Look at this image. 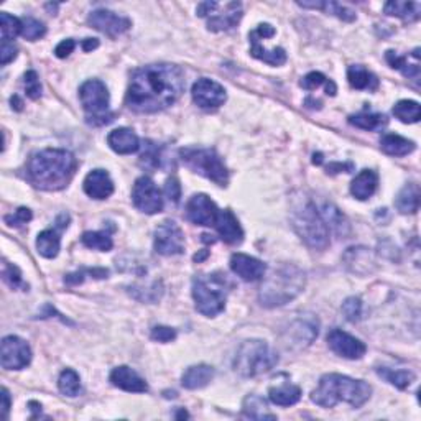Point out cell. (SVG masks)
Listing matches in <instances>:
<instances>
[{"label":"cell","instance_id":"cell-1","mask_svg":"<svg viewBox=\"0 0 421 421\" xmlns=\"http://www.w3.org/2000/svg\"><path fill=\"white\" fill-rule=\"evenodd\" d=\"M183 91L182 68L166 63L148 64L134 72L126 102L135 112L153 114L175 104Z\"/></svg>","mask_w":421,"mask_h":421},{"label":"cell","instance_id":"cell-2","mask_svg":"<svg viewBox=\"0 0 421 421\" xmlns=\"http://www.w3.org/2000/svg\"><path fill=\"white\" fill-rule=\"evenodd\" d=\"M77 161L68 150L46 148L33 153L27 163L28 182L38 190L59 191L76 173Z\"/></svg>","mask_w":421,"mask_h":421},{"label":"cell","instance_id":"cell-3","mask_svg":"<svg viewBox=\"0 0 421 421\" xmlns=\"http://www.w3.org/2000/svg\"><path fill=\"white\" fill-rule=\"evenodd\" d=\"M371 395L372 386L364 380H354L339 373H326L320 379L317 389L313 390L311 400L323 408H333L339 402L360 408L371 398Z\"/></svg>","mask_w":421,"mask_h":421},{"label":"cell","instance_id":"cell-4","mask_svg":"<svg viewBox=\"0 0 421 421\" xmlns=\"http://www.w3.org/2000/svg\"><path fill=\"white\" fill-rule=\"evenodd\" d=\"M306 277L295 265H283L270 275L260 288V303L267 308H277L293 302L303 291Z\"/></svg>","mask_w":421,"mask_h":421},{"label":"cell","instance_id":"cell-5","mask_svg":"<svg viewBox=\"0 0 421 421\" xmlns=\"http://www.w3.org/2000/svg\"><path fill=\"white\" fill-rule=\"evenodd\" d=\"M193 298L201 315L213 317L224 311L227 300L226 275H201L193 280Z\"/></svg>","mask_w":421,"mask_h":421},{"label":"cell","instance_id":"cell-6","mask_svg":"<svg viewBox=\"0 0 421 421\" xmlns=\"http://www.w3.org/2000/svg\"><path fill=\"white\" fill-rule=\"evenodd\" d=\"M278 364V355L260 339L242 342L234 359V371L242 377H257L272 371Z\"/></svg>","mask_w":421,"mask_h":421},{"label":"cell","instance_id":"cell-7","mask_svg":"<svg viewBox=\"0 0 421 421\" xmlns=\"http://www.w3.org/2000/svg\"><path fill=\"white\" fill-rule=\"evenodd\" d=\"M295 231L304 240L308 247L313 251H324L329 246V229L324 224L323 217H321L320 210L316 209L315 203L311 201H304L293 209V216H291Z\"/></svg>","mask_w":421,"mask_h":421},{"label":"cell","instance_id":"cell-8","mask_svg":"<svg viewBox=\"0 0 421 421\" xmlns=\"http://www.w3.org/2000/svg\"><path fill=\"white\" fill-rule=\"evenodd\" d=\"M179 157L184 165L195 173L204 176L219 186H226L229 182V171L224 161L213 148H183Z\"/></svg>","mask_w":421,"mask_h":421},{"label":"cell","instance_id":"cell-9","mask_svg":"<svg viewBox=\"0 0 421 421\" xmlns=\"http://www.w3.org/2000/svg\"><path fill=\"white\" fill-rule=\"evenodd\" d=\"M79 99L83 104L88 122L92 126H104L112 122L114 114L109 112V91L106 84L99 79H89L81 86Z\"/></svg>","mask_w":421,"mask_h":421},{"label":"cell","instance_id":"cell-10","mask_svg":"<svg viewBox=\"0 0 421 421\" xmlns=\"http://www.w3.org/2000/svg\"><path fill=\"white\" fill-rule=\"evenodd\" d=\"M132 201L135 208L145 214H157L163 209L161 191L148 176H140L132 190Z\"/></svg>","mask_w":421,"mask_h":421},{"label":"cell","instance_id":"cell-11","mask_svg":"<svg viewBox=\"0 0 421 421\" xmlns=\"http://www.w3.org/2000/svg\"><path fill=\"white\" fill-rule=\"evenodd\" d=\"M0 359H2V367L7 371H20L27 367L32 360V349L21 337L7 336L2 339Z\"/></svg>","mask_w":421,"mask_h":421},{"label":"cell","instance_id":"cell-12","mask_svg":"<svg viewBox=\"0 0 421 421\" xmlns=\"http://www.w3.org/2000/svg\"><path fill=\"white\" fill-rule=\"evenodd\" d=\"M155 251L160 255H179L184 251L183 231L175 221H163L155 231Z\"/></svg>","mask_w":421,"mask_h":421},{"label":"cell","instance_id":"cell-13","mask_svg":"<svg viewBox=\"0 0 421 421\" xmlns=\"http://www.w3.org/2000/svg\"><path fill=\"white\" fill-rule=\"evenodd\" d=\"M191 94L193 101H195L201 109H217V107L224 104L227 99L226 89L219 83H216V81L208 79V77L197 79L196 83L193 84Z\"/></svg>","mask_w":421,"mask_h":421},{"label":"cell","instance_id":"cell-14","mask_svg":"<svg viewBox=\"0 0 421 421\" xmlns=\"http://www.w3.org/2000/svg\"><path fill=\"white\" fill-rule=\"evenodd\" d=\"M88 21L92 28L106 33L110 38L122 35V33H126L132 27V21L126 19V17H120L110 10H102V8L101 10H94L89 15Z\"/></svg>","mask_w":421,"mask_h":421},{"label":"cell","instance_id":"cell-15","mask_svg":"<svg viewBox=\"0 0 421 421\" xmlns=\"http://www.w3.org/2000/svg\"><path fill=\"white\" fill-rule=\"evenodd\" d=\"M219 209L216 203L206 195H195L186 204V217L193 224L214 226L216 224Z\"/></svg>","mask_w":421,"mask_h":421},{"label":"cell","instance_id":"cell-16","mask_svg":"<svg viewBox=\"0 0 421 421\" xmlns=\"http://www.w3.org/2000/svg\"><path fill=\"white\" fill-rule=\"evenodd\" d=\"M328 344L331 347V351L336 352L337 355H341V358L344 359H362L365 351H367V347L362 341H359V339L352 337L351 334L344 333V331L341 329H333L328 334Z\"/></svg>","mask_w":421,"mask_h":421},{"label":"cell","instance_id":"cell-17","mask_svg":"<svg viewBox=\"0 0 421 421\" xmlns=\"http://www.w3.org/2000/svg\"><path fill=\"white\" fill-rule=\"evenodd\" d=\"M231 270L244 282H257L267 272V265L246 253H234L231 257Z\"/></svg>","mask_w":421,"mask_h":421},{"label":"cell","instance_id":"cell-18","mask_svg":"<svg viewBox=\"0 0 421 421\" xmlns=\"http://www.w3.org/2000/svg\"><path fill=\"white\" fill-rule=\"evenodd\" d=\"M216 8L208 15L209 32H224V30H231L242 19V6H240L239 2L227 3L222 14H216Z\"/></svg>","mask_w":421,"mask_h":421},{"label":"cell","instance_id":"cell-19","mask_svg":"<svg viewBox=\"0 0 421 421\" xmlns=\"http://www.w3.org/2000/svg\"><path fill=\"white\" fill-rule=\"evenodd\" d=\"M288 337L285 341L286 347H306L315 341V337L317 336V323L309 320H298L295 321L293 324H290V328L286 331Z\"/></svg>","mask_w":421,"mask_h":421},{"label":"cell","instance_id":"cell-20","mask_svg":"<svg viewBox=\"0 0 421 421\" xmlns=\"http://www.w3.org/2000/svg\"><path fill=\"white\" fill-rule=\"evenodd\" d=\"M110 382H112L114 386H117L120 390H126V392L144 393L148 390L147 382L141 379L139 373L132 371L130 367H127V365L115 367L110 372Z\"/></svg>","mask_w":421,"mask_h":421},{"label":"cell","instance_id":"cell-21","mask_svg":"<svg viewBox=\"0 0 421 421\" xmlns=\"http://www.w3.org/2000/svg\"><path fill=\"white\" fill-rule=\"evenodd\" d=\"M84 193L94 199H107L114 193V183L106 170H94L86 176Z\"/></svg>","mask_w":421,"mask_h":421},{"label":"cell","instance_id":"cell-22","mask_svg":"<svg viewBox=\"0 0 421 421\" xmlns=\"http://www.w3.org/2000/svg\"><path fill=\"white\" fill-rule=\"evenodd\" d=\"M214 227H216L221 239L227 244H240L244 240L242 227H240L237 217L229 209L219 210Z\"/></svg>","mask_w":421,"mask_h":421},{"label":"cell","instance_id":"cell-23","mask_svg":"<svg viewBox=\"0 0 421 421\" xmlns=\"http://www.w3.org/2000/svg\"><path fill=\"white\" fill-rule=\"evenodd\" d=\"M107 144L109 147L119 155H130L139 152L140 148V140L135 135V132H132L130 128H115L107 137Z\"/></svg>","mask_w":421,"mask_h":421},{"label":"cell","instance_id":"cell-24","mask_svg":"<svg viewBox=\"0 0 421 421\" xmlns=\"http://www.w3.org/2000/svg\"><path fill=\"white\" fill-rule=\"evenodd\" d=\"M379 188V175L372 170H362L351 184V193L355 199L365 201L373 196Z\"/></svg>","mask_w":421,"mask_h":421},{"label":"cell","instance_id":"cell-25","mask_svg":"<svg viewBox=\"0 0 421 421\" xmlns=\"http://www.w3.org/2000/svg\"><path fill=\"white\" fill-rule=\"evenodd\" d=\"M321 217H323L324 224L328 226V229H331L334 232V234H337L339 237L344 239L349 235L351 232V226H349V221H347L344 214L339 210V208H336L334 204L331 203H324L323 208H321L320 210Z\"/></svg>","mask_w":421,"mask_h":421},{"label":"cell","instance_id":"cell-26","mask_svg":"<svg viewBox=\"0 0 421 421\" xmlns=\"http://www.w3.org/2000/svg\"><path fill=\"white\" fill-rule=\"evenodd\" d=\"M213 379H214V369L210 367V365L199 364V365H193V367H190L183 373L182 384L184 389L188 390H197L208 386L210 382H213Z\"/></svg>","mask_w":421,"mask_h":421},{"label":"cell","instance_id":"cell-27","mask_svg":"<svg viewBox=\"0 0 421 421\" xmlns=\"http://www.w3.org/2000/svg\"><path fill=\"white\" fill-rule=\"evenodd\" d=\"M248 38H251V55L253 58L262 59V61L272 64V66H282V64L286 63V53L283 48L267 50L253 32H251Z\"/></svg>","mask_w":421,"mask_h":421},{"label":"cell","instance_id":"cell-28","mask_svg":"<svg viewBox=\"0 0 421 421\" xmlns=\"http://www.w3.org/2000/svg\"><path fill=\"white\" fill-rule=\"evenodd\" d=\"M270 402L278 407H291L300 402L302 398V389L293 384H283L278 386H272L268 390Z\"/></svg>","mask_w":421,"mask_h":421},{"label":"cell","instance_id":"cell-29","mask_svg":"<svg viewBox=\"0 0 421 421\" xmlns=\"http://www.w3.org/2000/svg\"><path fill=\"white\" fill-rule=\"evenodd\" d=\"M380 148L384 150L386 155H392V157H405L410 155L416 148L415 141L405 139V137L397 135V134H386L382 137L380 140Z\"/></svg>","mask_w":421,"mask_h":421},{"label":"cell","instance_id":"cell-30","mask_svg":"<svg viewBox=\"0 0 421 421\" xmlns=\"http://www.w3.org/2000/svg\"><path fill=\"white\" fill-rule=\"evenodd\" d=\"M395 206L402 214H415L420 209V188L416 183L407 184L403 190L398 193Z\"/></svg>","mask_w":421,"mask_h":421},{"label":"cell","instance_id":"cell-31","mask_svg":"<svg viewBox=\"0 0 421 421\" xmlns=\"http://www.w3.org/2000/svg\"><path fill=\"white\" fill-rule=\"evenodd\" d=\"M38 253L45 259H55L61 248V237H59L57 229H46L38 234L37 239Z\"/></svg>","mask_w":421,"mask_h":421},{"label":"cell","instance_id":"cell-32","mask_svg":"<svg viewBox=\"0 0 421 421\" xmlns=\"http://www.w3.org/2000/svg\"><path fill=\"white\" fill-rule=\"evenodd\" d=\"M347 79L354 89H369V91H375L379 88V79L372 75L371 71L365 70L364 66H349L347 70Z\"/></svg>","mask_w":421,"mask_h":421},{"label":"cell","instance_id":"cell-33","mask_svg":"<svg viewBox=\"0 0 421 421\" xmlns=\"http://www.w3.org/2000/svg\"><path fill=\"white\" fill-rule=\"evenodd\" d=\"M385 14L398 17V19L405 21H415L421 15V6L418 2H386L385 3Z\"/></svg>","mask_w":421,"mask_h":421},{"label":"cell","instance_id":"cell-34","mask_svg":"<svg viewBox=\"0 0 421 421\" xmlns=\"http://www.w3.org/2000/svg\"><path fill=\"white\" fill-rule=\"evenodd\" d=\"M298 6L304 8H320V10H324L326 14L336 15L337 19L344 21H354L358 19L354 10H351V8L341 6L337 2H298Z\"/></svg>","mask_w":421,"mask_h":421},{"label":"cell","instance_id":"cell-35","mask_svg":"<svg viewBox=\"0 0 421 421\" xmlns=\"http://www.w3.org/2000/svg\"><path fill=\"white\" fill-rule=\"evenodd\" d=\"M244 415L253 420H275L277 416L267 411V402L259 395H248L244 400Z\"/></svg>","mask_w":421,"mask_h":421},{"label":"cell","instance_id":"cell-36","mask_svg":"<svg viewBox=\"0 0 421 421\" xmlns=\"http://www.w3.org/2000/svg\"><path fill=\"white\" fill-rule=\"evenodd\" d=\"M349 122L352 126L362 128V130H382L386 124H389V119L384 114H375V112H360L355 115H351Z\"/></svg>","mask_w":421,"mask_h":421},{"label":"cell","instance_id":"cell-37","mask_svg":"<svg viewBox=\"0 0 421 421\" xmlns=\"http://www.w3.org/2000/svg\"><path fill=\"white\" fill-rule=\"evenodd\" d=\"M393 115L403 124H416L421 117L420 104L416 101H400L393 106Z\"/></svg>","mask_w":421,"mask_h":421},{"label":"cell","instance_id":"cell-38","mask_svg":"<svg viewBox=\"0 0 421 421\" xmlns=\"http://www.w3.org/2000/svg\"><path fill=\"white\" fill-rule=\"evenodd\" d=\"M385 58H386V61H389L390 66L395 68V70L402 71L403 76L410 77V79H418L420 77V64L418 63L411 64L410 61H408L407 57H398L395 51H386Z\"/></svg>","mask_w":421,"mask_h":421},{"label":"cell","instance_id":"cell-39","mask_svg":"<svg viewBox=\"0 0 421 421\" xmlns=\"http://www.w3.org/2000/svg\"><path fill=\"white\" fill-rule=\"evenodd\" d=\"M379 375L382 379H385L389 384H392L397 386V389H407V386L411 385V382H415V373L410 371H392V369L380 367Z\"/></svg>","mask_w":421,"mask_h":421},{"label":"cell","instance_id":"cell-40","mask_svg":"<svg viewBox=\"0 0 421 421\" xmlns=\"http://www.w3.org/2000/svg\"><path fill=\"white\" fill-rule=\"evenodd\" d=\"M81 242H83L86 247L101 252H109L110 248L114 247L112 237H110L107 232H84L83 237H81Z\"/></svg>","mask_w":421,"mask_h":421},{"label":"cell","instance_id":"cell-41","mask_svg":"<svg viewBox=\"0 0 421 421\" xmlns=\"http://www.w3.org/2000/svg\"><path fill=\"white\" fill-rule=\"evenodd\" d=\"M58 386H59V392L66 395V397H77L81 392L79 375H77L72 369H66V371H63L61 375H59Z\"/></svg>","mask_w":421,"mask_h":421},{"label":"cell","instance_id":"cell-42","mask_svg":"<svg viewBox=\"0 0 421 421\" xmlns=\"http://www.w3.org/2000/svg\"><path fill=\"white\" fill-rule=\"evenodd\" d=\"M0 32H2V43H12V40L21 35V20L3 12L0 15Z\"/></svg>","mask_w":421,"mask_h":421},{"label":"cell","instance_id":"cell-43","mask_svg":"<svg viewBox=\"0 0 421 421\" xmlns=\"http://www.w3.org/2000/svg\"><path fill=\"white\" fill-rule=\"evenodd\" d=\"M45 33L46 27L40 20L32 19V17H27V19L21 20V37H23L25 40L37 41L40 40L41 37H45Z\"/></svg>","mask_w":421,"mask_h":421},{"label":"cell","instance_id":"cell-44","mask_svg":"<svg viewBox=\"0 0 421 421\" xmlns=\"http://www.w3.org/2000/svg\"><path fill=\"white\" fill-rule=\"evenodd\" d=\"M2 278L3 282H6L10 288H14V290H17V288H23V290H27L28 288L27 283H25L23 278H21L19 267L8 264L7 260H3L2 264Z\"/></svg>","mask_w":421,"mask_h":421},{"label":"cell","instance_id":"cell-45","mask_svg":"<svg viewBox=\"0 0 421 421\" xmlns=\"http://www.w3.org/2000/svg\"><path fill=\"white\" fill-rule=\"evenodd\" d=\"M141 166L148 170H157L161 166V150L158 145H153L152 141H147L145 145V152L141 155Z\"/></svg>","mask_w":421,"mask_h":421},{"label":"cell","instance_id":"cell-46","mask_svg":"<svg viewBox=\"0 0 421 421\" xmlns=\"http://www.w3.org/2000/svg\"><path fill=\"white\" fill-rule=\"evenodd\" d=\"M86 275H92V278H107L109 270L106 268H81L75 273H70L64 277V283L68 285H77V283H83Z\"/></svg>","mask_w":421,"mask_h":421},{"label":"cell","instance_id":"cell-47","mask_svg":"<svg viewBox=\"0 0 421 421\" xmlns=\"http://www.w3.org/2000/svg\"><path fill=\"white\" fill-rule=\"evenodd\" d=\"M342 313H344L346 320L351 321V323L359 321L360 316H362V302H360V298H355V296L347 298L342 303Z\"/></svg>","mask_w":421,"mask_h":421},{"label":"cell","instance_id":"cell-48","mask_svg":"<svg viewBox=\"0 0 421 421\" xmlns=\"http://www.w3.org/2000/svg\"><path fill=\"white\" fill-rule=\"evenodd\" d=\"M23 83H25V91H27V96L30 99H33V101L40 99V96H41V83H40V77H38L35 71L25 72Z\"/></svg>","mask_w":421,"mask_h":421},{"label":"cell","instance_id":"cell-49","mask_svg":"<svg viewBox=\"0 0 421 421\" xmlns=\"http://www.w3.org/2000/svg\"><path fill=\"white\" fill-rule=\"evenodd\" d=\"M33 214L28 208H19L15 210V214H10V216H6V222L12 227H21L25 226L27 222L32 221Z\"/></svg>","mask_w":421,"mask_h":421},{"label":"cell","instance_id":"cell-50","mask_svg":"<svg viewBox=\"0 0 421 421\" xmlns=\"http://www.w3.org/2000/svg\"><path fill=\"white\" fill-rule=\"evenodd\" d=\"M150 337L157 342H171L176 339V331L173 328H168V326H155L152 329V334Z\"/></svg>","mask_w":421,"mask_h":421},{"label":"cell","instance_id":"cell-51","mask_svg":"<svg viewBox=\"0 0 421 421\" xmlns=\"http://www.w3.org/2000/svg\"><path fill=\"white\" fill-rule=\"evenodd\" d=\"M326 83H328V79H326L324 75H321V72H309V75H306L302 79V83H300V86H302L303 89H306V91H315V89L320 88V86H326Z\"/></svg>","mask_w":421,"mask_h":421},{"label":"cell","instance_id":"cell-52","mask_svg":"<svg viewBox=\"0 0 421 421\" xmlns=\"http://www.w3.org/2000/svg\"><path fill=\"white\" fill-rule=\"evenodd\" d=\"M165 193H166V196H168L170 201H173V203H179V197H182V184H179V182L175 178V176H171V178L166 179Z\"/></svg>","mask_w":421,"mask_h":421},{"label":"cell","instance_id":"cell-53","mask_svg":"<svg viewBox=\"0 0 421 421\" xmlns=\"http://www.w3.org/2000/svg\"><path fill=\"white\" fill-rule=\"evenodd\" d=\"M17 58V48L14 46V43H2L0 46V64L6 66L10 61H14Z\"/></svg>","mask_w":421,"mask_h":421},{"label":"cell","instance_id":"cell-54","mask_svg":"<svg viewBox=\"0 0 421 421\" xmlns=\"http://www.w3.org/2000/svg\"><path fill=\"white\" fill-rule=\"evenodd\" d=\"M76 48V41L71 40V38H68V40H63L59 45L55 48V55H57L58 58H68L70 55L75 51Z\"/></svg>","mask_w":421,"mask_h":421},{"label":"cell","instance_id":"cell-55","mask_svg":"<svg viewBox=\"0 0 421 421\" xmlns=\"http://www.w3.org/2000/svg\"><path fill=\"white\" fill-rule=\"evenodd\" d=\"M354 168V165L352 163H331L328 166V173L334 175V173H341V171H346V173H349V171Z\"/></svg>","mask_w":421,"mask_h":421},{"label":"cell","instance_id":"cell-56","mask_svg":"<svg viewBox=\"0 0 421 421\" xmlns=\"http://www.w3.org/2000/svg\"><path fill=\"white\" fill-rule=\"evenodd\" d=\"M2 418L7 420L8 411H10V393H8L7 389H2Z\"/></svg>","mask_w":421,"mask_h":421},{"label":"cell","instance_id":"cell-57","mask_svg":"<svg viewBox=\"0 0 421 421\" xmlns=\"http://www.w3.org/2000/svg\"><path fill=\"white\" fill-rule=\"evenodd\" d=\"M217 6H219L217 2H203V3H199V6H197L196 12L199 17H208Z\"/></svg>","mask_w":421,"mask_h":421},{"label":"cell","instance_id":"cell-58","mask_svg":"<svg viewBox=\"0 0 421 421\" xmlns=\"http://www.w3.org/2000/svg\"><path fill=\"white\" fill-rule=\"evenodd\" d=\"M97 46H99V40H96V38H86V40L83 41L84 51H92V50H96Z\"/></svg>","mask_w":421,"mask_h":421},{"label":"cell","instance_id":"cell-59","mask_svg":"<svg viewBox=\"0 0 421 421\" xmlns=\"http://www.w3.org/2000/svg\"><path fill=\"white\" fill-rule=\"evenodd\" d=\"M10 102H12V107H14L15 110H21V106H23V102H21V99L19 96L12 97Z\"/></svg>","mask_w":421,"mask_h":421},{"label":"cell","instance_id":"cell-60","mask_svg":"<svg viewBox=\"0 0 421 421\" xmlns=\"http://www.w3.org/2000/svg\"><path fill=\"white\" fill-rule=\"evenodd\" d=\"M208 255H209V252H208V251H203L201 253H196V255H195V260H196V262H201V260H204Z\"/></svg>","mask_w":421,"mask_h":421},{"label":"cell","instance_id":"cell-61","mask_svg":"<svg viewBox=\"0 0 421 421\" xmlns=\"http://www.w3.org/2000/svg\"><path fill=\"white\" fill-rule=\"evenodd\" d=\"M176 418H188V413L186 411H179V413L176 415Z\"/></svg>","mask_w":421,"mask_h":421}]
</instances>
